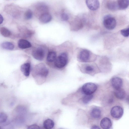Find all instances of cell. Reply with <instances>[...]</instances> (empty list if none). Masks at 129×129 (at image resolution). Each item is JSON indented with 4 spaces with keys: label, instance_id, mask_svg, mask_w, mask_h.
I'll use <instances>...</instances> for the list:
<instances>
[{
    "label": "cell",
    "instance_id": "1",
    "mask_svg": "<svg viewBox=\"0 0 129 129\" xmlns=\"http://www.w3.org/2000/svg\"><path fill=\"white\" fill-rule=\"evenodd\" d=\"M49 72L48 69L43 63H40L36 65L33 71L34 77H39L43 78H46Z\"/></svg>",
    "mask_w": 129,
    "mask_h": 129
},
{
    "label": "cell",
    "instance_id": "2",
    "mask_svg": "<svg viewBox=\"0 0 129 129\" xmlns=\"http://www.w3.org/2000/svg\"><path fill=\"white\" fill-rule=\"evenodd\" d=\"M68 61V56L66 53L60 54L54 61L55 66L59 68H62L67 64Z\"/></svg>",
    "mask_w": 129,
    "mask_h": 129
},
{
    "label": "cell",
    "instance_id": "3",
    "mask_svg": "<svg viewBox=\"0 0 129 129\" xmlns=\"http://www.w3.org/2000/svg\"><path fill=\"white\" fill-rule=\"evenodd\" d=\"M103 23L105 28L109 30L114 29L116 24L115 19L110 15H107L104 17Z\"/></svg>",
    "mask_w": 129,
    "mask_h": 129
},
{
    "label": "cell",
    "instance_id": "4",
    "mask_svg": "<svg viewBox=\"0 0 129 129\" xmlns=\"http://www.w3.org/2000/svg\"><path fill=\"white\" fill-rule=\"evenodd\" d=\"M97 87L95 84L89 82L84 84L82 87V92L86 95H91L96 90Z\"/></svg>",
    "mask_w": 129,
    "mask_h": 129
},
{
    "label": "cell",
    "instance_id": "5",
    "mask_svg": "<svg viewBox=\"0 0 129 129\" xmlns=\"http://www.w3.org/2000/svg\"><path fill=\"white\" fill-rule=\"evenodd\" d=\"M32 55L36 59L40 61H42L45 56V52L42 48L38 47L32 51Z\"/></svg>",
    "mask_w": 129,
    "mask_h": 129
},
{
    "label": "cell",
    "instance_id": "6",
    "mask_svg": "<svg viewBox=\"0 0 129 129\" xmlns=\"http://www.w3.org/2000/svg\"><path fill=\"white\" fill-rule=\"evenodd\" d=\"M123 113V108L120 106H115L113 107L110 111L111 116L113 118L118 119L121 117Z\"/></svg>",
    "mask_w": 129,
    "mask_h": 129
},
{
    "label": "cell",
    "instance_id": "7",
    "mask_svg": "<svg viewBox=\"0 0 129 129\" xmlns=\"http://www.w3.org/2000/svg\"><path fill=\"white\" fill-rule=\"evenodd\" d=\"M90 54L87 50L83 49L80 52L79 58L80 61L83 62L87 61L89 59Z\"/></svg>",
    "mask_w": 129,
    "mask_h": 129
},
{
    "label": "cell",
    "instance_id": "8",
    "mask_svg": "<svg viewBox=\"0 0 129 129\" xmlns=\"http://www.w3.org/2000/svg\"><path fill=\"white\" fill-rule=\"evenodd\" d=\"M86 2L88 8L91 10H95L99 7V2L98 0H86Z\"/></svg>",
    "mask_w": 129,
    "mask_h": 129
},
{
    "label": "cell",
    "instance_id": "9",
    "mask_svg": "<svg viewBox=\"0 0 129 129\" xmlns=\"http://www.w3.org/2000/svg\"><path fill=\"white\" fill-rule=\"evenodd\" d=\"M111 83L113 87L115 89L120 88L122 85V81L120 78L115 77L111 79Z\"/></svg>",
    "mask_w": 129,
    "mask_h": 129
},
{
    "label": "cell",
    "instance_id": "10",
    "mask_svg": "<svg viewBox=\"0 0 129 129\" xmlns=\"http://www.w3.org/2000/svg\"><path fill=\"white\" fill-rule=\"evenodd\" d=\"M100 125L103 129H110L112 126V123L109 118L105 117L101 121Z\"/></svg>",
    "mask_w": 129,
    "mask_h": 129
},
{
    "label": "cell",
    "instance_id": "11",
    "mask_svg": "<svg viewBox=\"0 0 129 129\" xmlns=\"http://www.w3.org/2000/svg\"><path fill=\"white\" fill-rule=\"evenodd\" d=\"M30 68V63L26 62L22 64L20 67V69L23 75L26 77L29 76Z\"/></svg>",
    "mask_w": 129,
    "mask_h": 129
},
{
    "label": "cell",
    "instance_id": "12",
    "mask_svg": "<svg viewBox=\"0 0 129 129\" xmlns=\"http://www.w3.org/2000/svg\"><path fill=\"white\" fill-rule=\"evenodd\" d=\"M18 47L22 49H25L30 47L31 46V43L27 40L21 39L19 40L18 43Z\"/></svg>",
    "mask_w": 129,
    "mask_h": 129
},
{
    "label": "cell",
    "instance_id": "13",
    "mask_svg": "<svg viewBox=\"0 0 129 129\" xmlns=\"http://www.w3.org/2000/svg\"><path fill=\"white\" fill-rule=\"evenodd\" d=\"M52 19V17L49 14L45 13L42 14L40 16L39 20L43 23H47L50 22Z\"/></svg>",
    "mask_w": 129,
    "mask_h": 129
},
{
    "label": "cell",
    "instance_id": "14",
    "mask_svg": "<svg viewBox=\"0 0 129 129\" xmlns=\"http://www.w3.org/2000/svg\"><path fill=\"white\" fill-rule=\"evenodd\" d=\"M114 94L117 98L120 100L123 99L125 97L126 94L124 90L121 88L116 89Z\"/></svg>",
    "mask_w": 129,
    "mask_h": 129
},
{
    "label": "cell",
    "instance_id": "15",
    "mask_svg": "<svg viewBox=\"0 0 129 129\" xmlns=\"http://www.w3.org/2000/svg\"><path fill=\"white\" fill-rule=\"evenodd\" d=\"M118 9L123 10L126 8L129 5V1L119 0L117 1Z\"/></svg>",
    "mask_w": 129,
    "mask_h": 129
},
{
    "label": "cell",
    "instance_id": "16",
    "mask_svg": "<svg viewBox=\"0 0 129 129\" xmlns=\"http://www.w3.org/2000/svg\"><path fill=\"white\" fill-rule=\"evenodd\" d=\"M43 126L45 129H52L54 125V123L51 119H48L44 122Z\"/></svg>",
    "mask_w": 129,
    "mask_h": 129
},
{
    "label": "cell",
    "instance_id": "17",
    "mask_svg": "<svg viewBox=\"0 0 129 129\" xmlns=\"http://www.w3.org/2000/svg\"><path fill=\"white\" fill-rule=\"evenodd\" d=\"M107 7L110 10L114 11L118 9L117 1H110L107 3Z\"/></svg>",
    "mask_w": 129,
    "mask_h": 129
},
{
    "label": "cell",
    "instance_id": "18",
    "mask_svg": "<svg viewBox=\"0 0 129 129\" xmlns=\"http://www.w3.org/2000/svg\"><path fill=\"white\" fill-rule=\"evenodd\" d=\"M90 115L92 117L95 118H100L101 115V110L97 108L93 109L90 113Z\"/></svg>",
    "mask_w": 129,
    "mask_h": 129
},
{
    "label": "cell",
    "instance_id": "19",
    "mask_svg": "<svg viewBox=\"0 0 129 129\" xmlns=\"http://www.w3.org/2000/svg\"><path fill=\"white\" fill-rule=\"evenodd\" d=\"M56 58V54L54 51H50L48 53L47 57V60L49 62H52L55 61Z\"/></svg>",
    "mask_w": 129,
    "mask_h": 129
},
{
    "label": "cell",
    "instance_id": "20",
    "mask_svg": "<svg viewBox=\"0 0 129 129\" xmlns=\"http://www.w3.org/2000/svg\"><path fill=\"white\" fill-rule=\"evenodd\" d=\"M1 46L3 49L9 50H12L14 48V44L9 42H5L2 43L1 44Z\"/></svg>",
    "mask_w": 129,
    "mask_h": 129
},
{
    "label": "cell",
    "instance_id": "21",
    "mask_svg": "<svg viewBox=\"0 0 129 129\" xmlns=\"http://www.w3.org/2000/svg\"><path fill=\"white\" fill-rule=\"evenodd\" d=\"M0 31L1 35L5 37H8L11 36V31L7 28L4 27L1 28Z\"/></svg>",
    "mask_w": 129,
    "mask_h": 129
},
{
    "label": "cell",
    "instance_id": "22",
    "mask_svg": "<svg viewBox=\"0 0 129 129\" xmlns=\"http://www.w3.org/2000/svg\"><path fill=\"white\" fill-rule=\"evenodd\" d=\"M93 97L92 94L86 95L82 99V101L83 103L87 104L92 99Z\"/></svg>",
    "mask_w": 129,
    "mask_h": 129
},
{
    "label": "cell",
    "instance_id": "23",
    "mask_svg": "<svg viewBox=\"0 0 129 129\" xmlns=\"http://www.w3.org/2000/svg\"><path fill=\"white\" fill-rule=\"evenodd\" d=\"M33 16V13L30 10H28L26 11L24 13V18L27 20L31 19Z\"/></svg>",
    "mask_w": 129,
    "mask_h": 129
},
{
    "label": "cell",
    "instance_id": "24",
    "mask_svg": "<svg viewBox=\"0 0 129 129\" xmlns=\"http://www.w3.org/2000/svg\"><path fill=\"white\" fill-rule=\"evenodd\" d=\"M7 119V116L5 113L2 112L0 114V122L3 123L5 122Z\"/></svg>",
    "mask_w": 129,
    "mask_h": 129
},
{
    "label": "cell",
    "instance_id": "25",
    "mask_svg": "<svg viewBox=\"0 0 129 129\" xmlns=\"http://www.w3.org/2000/svg\"><path fill=\"white\" fill-rule=\"evenodd\" d=\"M121 34L123 36L127 37L129 36V28L123 29L120 31Z\"/></svg>",
    "mask_w": 129,
    "mask_h": 129
},
{
    "label": "cell",
    "instance_id": "26",
    "mask_svg": "<svg viewBox=\"0 0 129 129\" xmlns=\"http://www.w3.org/2000/svg\"><path fill=\"white\" fill-rule=\"evenodd\" d=\"M94 70L93 67L91 66L87 65L85 67V70L86 73L90 74L93 72Z\"/></svg>",
    "mask_w": 129,
    "mask_h": 129
},
{
    "label": "cell",
    "instance_id": "27",
    "mask_svg": "<svg viewBox=\"0 0 129 129\" xmlns=\"http://www.w3.org/2000/svg\"><path fill=\"white\" fill-rule=\"evenodd\" d=\"M38 9L40 11H44L47 9V6L43 4H40L38 6Z\"/></svg>",
    "mask_w": 129,
    "mask_h": 129
},
{
    "label": "cell",
    "instance_id": "28",
    "mask_svg": "<svg viewBox=\"0 0 129 129\" xmlns=\"http://www.w3.org/2000/svg\"><path fill=\"white\" fill-rule=\"evenodd\" d=\"M61 19L63 21H67L69 17L67 14L64 13L61 14Z\"/></svg>",
    "mask_w": 129,
    "mask_h": 129
},
{
    "label": "cell",
    "instance_id": "29",
    "mask_svg": "<svg viewBox=\"0 0 129 129\" xmlns=\"http://www.w3.org/2000/svg\"><path fill=\"white\" fill-rule=\"evenodd\" d=\"M27 129H40V128L38 125L33 124L28 126Z\"/></svg>",
    "mask_w": 129,
    "mask_h": 129
},
{
    "label": "cell",
    "instance_id": "30",
    "mask_svg": "<svg viewBox=\"0 0 129 129\" xmlns=\"http://www.w3.org/2000/svg\"><path fill=\"white\" fill-rule=\"evenodd\" d=\"M91 129H101L98 126L96 125H94L92 126Z\"/></svg>",
    "mask_w": 129,
    "mask_h": 129
},
{
    "label": "cell",
    "instance_id": "31",
    "mask_svg": "<svg viewBox=\"0 0 129 129\" xmlns=\"http://www.w3.org/2000/svg\"><path fill=\"white\" fill-rule=\"evenodd\" d=\"M0 24H1L3 22L4 20V18L2 16L1 14L0 15Z\"/></svg>",
    "mask_w": 129,
    "mask_h": 129
},
{
    "label": "cell",
    "instance_id": "32",
    "mask_svg": "<svg viewBox=\"0 0 129 129\" xmlns=\"http://www.w3.org/2000/svg\"><path fill=\"white\" fill-rule=\"evenodd\" d=\"M127 101L128 102V103H129V96L127 97Z\"/></svg>",
    "mask_w": 129,
    "mask_h": 129
}]
</instances>
